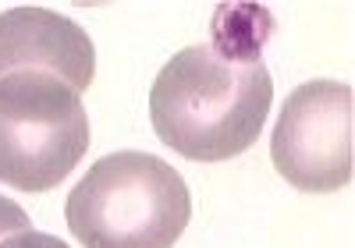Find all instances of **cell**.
I'll use <instances>...</instances> for the list:
<instances>
[{
	"label": "cell",
	"instance_id": "7a4b0ae2",
	"mask_svg": "<svg viewBox=\"0 0 355 248\" xmlns=\"http://www.w3.org/2000/svg\"><path fill=\"white\" fill-rule=\"evenodd\" d=\"M64 216L85 248H174L192 220V195L160 157L121 149L85 170Z\"/></svg>",
	"mask_w": 355,
	"mask_h": 248
},
{
	"label": "cell",
	"instance_id": "3957f363",
	"mask_svg": "<svg viewBox=\"0 0 355 248\" xmlns=\"http://www.w3.org/2000/svg\"><path fill=\"white\" fill-rule=\"evenodd\" d=\"M89 149L82 96L50 71L0 78V181L18 192L57 188Z\"/></svg>",
	"mask_w": 355,
	"mask_h": 248
},
{
	"label": "cell",
	"instance_id": "6da1fadb",
	"mask_svg": "<svg viewBox=\"0 0 355 248\" xmlns=\"http://www.w3.org/2000/svg\"><path fill=\"white\" fill-rule=\"evenodd\" d=\"M206 43L185 46L150 89V121L164 145L196 163H224L256 145L274 103L259 43L270 25L259 8H220Z\"/></svg>",
	"mask_w": 355,
	"mask_h": 248
},
{
	"label": "cell",
	"instance_id": "5b68a950",
	"mask_svg": "<svg viewBox=\"0 0 355 248\" xmlns=\"http://www.w3.org/2000/svg\"><path fill=\"white\" fill-rule=\"evenodd\" d=\"M11 71H50L75 92L96 78V50L85 28L46 8L0 11V78Z\"/></svg>",
	"mask_w": 355,
	"mask_h": 248
},
{
	"label": "cell",
	"instance_id": "52a82bcc",
	"mask_svg": "<svg viewBox=\"0 0 355 248\" xmlns=\"http://www.w3.org/2000/svg\"><path fill=\"white\" fill-rule=\"evenodd\" d=\"M0 248H68V245L53 234H43V231H21L8 241H0Z\"/></svg>",
	"mask_w": 355,
	"mask_h": 248
},
{
	"label": "cell",
	"instance_id": "277c9868",
	"mask_svg": "<svg viewBox=\"0 0 355 248\" xmlns=\"http://www.w3.org/2000/svg\"><path fill=\"white\" fill-rule=\"evenodd\" d=\"M277 174L299 192H341L355 174V92L313 78L284 100L270 139Z\"/></svg>",
	"mask_w": 355,
	"mask_h": 248
},
{
	"label": "cell",
	"instance_id": "8992f818",
	"mask_svg": "<svg viewBox=\"0 0 355 248\" xmlns=\"http://www.w3.org/2000/svg\"><path fill=\"white\" fill-rule=\"evenodd\" d=\"M21 231H33V220L25 216V209L18 202L0 195V241H8V238H15Z\"/></svg>",
	"mask_w": 355,
	"mask_h": 248
}]
</instances>
